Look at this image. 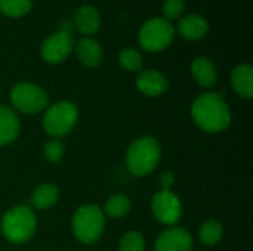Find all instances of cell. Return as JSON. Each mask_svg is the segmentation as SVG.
Masks as SVG:
<instances>
[{
    "label": "cell",
    "instance_id": "cell-3",
    "mask_svg": "<svg viewBox=\"0 0 253 251\" xmlns=\"http://www.w3.org/2000/svg\"><path fill=\"white\" fill-rule=\"evenodd\" d=\"M0 229L3 237L13 244H24L33 238L37 229V217L28 206H16L4 213Z\"/></svg>",
    "mask_w": 253,
    "mask_h": 251
},
{
    "label": "cell",
    "instance_id": "cell-2",
    "mask_svg": "<svg viewBox=\"0 0 253 251\" xmlns=\"http://www.w3.org/2000/svg\"><path fill=\"white\" fill-rule=\"evenodd\" d=\"M162 158V146L157 139L144 136L130 143L126 152V167L138 178L153 173Z\"/></svg>",
    "mask_w": 253,
    "mask_h": 251
},
{
    "label": "cell",
    "instance_id": "cell-7",
    "mask_svg": "<svg viewBox=\"0 0 253 251\" xmlns=\"http://www.w3.org/2000/svg\"><path fill=\"white\" fill-rule=\"evenodd\" d=\"M173 38V27L170 21L153 18L139 30V44L147 52H160L166 49Z\"/></svg>",
    "mask_w": 253,
    "mask_h": 251
},
{
    "label": "cell",
    "instance_id": "cell-19",
    "mask_svg": "<svg viewBox=\"0 0 253 251\" xmlns=\"http://www.w3.org/2000/svg\"><path fill=\"white\" fill-rule=\"evenodd\" d=\"M104 215L111 219H120L125 217L130 212V200L125 194H116L111 195L104 206Z\"/></svg>",
    "mask_w": 253,
    "mask_h": 251
},
{
    "label": "cell",
    "instance_id": "cell-25",
    "mask_svg": "<svg viewBox=\"0 0 253 251\" xmlns=\"http://www.w3.org/2000/svg\"><path fill=\"white\" fill-rule=\"evenodd\" d=\"M163 12L166 19H176L184 12V0H165Z\"/></svg>",
    "mask_w": 253,
    "mask_h": 251
},
{
    "label": "cell",
    "instance_id": "cell-20",
    "mask_svg": "<svg viewBox=\"0 0 253 251\" xmlns=\"http://www.w3.org/2000/svg\"><path fill=\"white\" fill-rule=\"evenodd\" d=\"M224 228L218 220H206L199 231V238L205 246H215L222 240Z\"/></svg>",
    "mask_w": 253,
    "mask_h": 251
},
{
    "label": "cell",
    "instance_id": "cell-12",
    "mask_svg": "<svg viewBox=\"0 0 253 251\" xmlns=\"http://www.w3.org/2000/svg\"><path fill=\"white\" fill-rule=\"evenodd\" d=\"M21 130L18 114L7 105H0V146L12 143Z\"/></svg>",
    "mask_w": 253,
    "mask_h": 251
},
{
    "label": "cell",
    "instance_id": "cell-10",
    "mask_svg": "<svg viewBox=\"0 0 253 251\" xmlns=\"http://www.w3.org/2000/svg\"><path fill=\"white\" fill-rule=\"evenodd\" d=\"M193 237L185 228L169 226L163 231L154 244L156 251H191Z\"/></svg>",
    "mask_w": 253,
    "mask_h": 251
},
{
    "label": "cell",
    "instance_id": "cell-22",
    "mask_svg": "<svg viewBox=\"0 0 253 251\" xmlns=\"http://www.w3.org/2000/svg\"><path fill=\"white\" fill-rule=\"evenodd\" d=\"M144 249L145 240L144 235L138 231L126 232L119 243V251H144Z\"/></svg>",
    "mask_w": 253,
    "mask_h": 251
},
{
    "label": "cell",
    "instance_id": "cell-18",
    "mask_svg": "<svg viewBox=\"0 0 253 251\" xmlns=\"http://www.w3.org/2000/svg\"><path fill=\"white\" fill-rule=\"evenodd\" d=\"M59 191L52 183H43L33 191L31 206L37 210H47L58 203Z\"/></svg>",
    "mask_w": 253,
    "mask_h": 251
},
{
    "label": "cell",
    "instance_id": "cell-1",
    "mask_svg": "<svg viewBox=\"0 0 253 251\" xmlns=\"http://www.w3.org/2000/svg\"><path fill=\"white\" fill-rule=\"evenodd\" d=\"M191 118L206 133H221L231 123V111L219 93H203L191 105Z\"/></svg>",
    "mask_w": 253,
    "mask_h": 251
},
{
    "label": "cell",
    "instance_id": "cell-8",
    "mask_svg": "<svg viewBox=\"0 0 253 251\" xmlns=\"http://www.w3.org/2000/svg\"><path fill=\"white\" fill-rule=\"evenodd\" d=\"M151 212L160 223L175 226L182 216V204L176 194L160 189L151 198Z\"/></svg>",
    "mask_w": 253,
    "mask_h": 251
},
{
    "label": "cell",
    "instance_id": "cell-13",
    "mask_svg": "<svg viewBox=\"0 0 253 251\" xmlns=\"http://www.w3.org/2000/svg\"><path fill=\"white\" fill-rule=\"evenodd\" d=\"M231 84L233 89L242 98L251 99L253 96V70L251 65L242 64L236 67L231 74Z\"/></svg>",
    "mask_w": 253,
    "mask_h": 251
},
{
    "label": "cell",
    "instance_id": "cell-24",
    "mask_svg": "<svg viewBox=\"0 0 253 251\" xmlns=\"http://www.w3.org/2000/svg\"><path fill=\"white\" fill-rule=\"evenodd\" d=\"M64 152H65V148H64V143L56 139V138H52L49 139L44 146H43V154H44V158L49 161V163H59L64 157Z\"/></svg>",
    "mask_w": 253,
    "mask_h": 251
},
{
    "label": "cell",
    "instance_id": "cell-4",
    "mask_svg": "<svg viewBox=\"0 0 253 251\" xmlns=\"http://www.w3.org/2000/svg\"><path fill=\"white\" fill-rule=\"evenodd\" d=\"M105 215L95 204L82 206L76 210L71 219V231L76 240L82 244H95L104 234Z\"/></svg>",
    "mask_w": 253,
    "mask_h": 251
},
{
    "label": "cell",
    "instance_id": "cell-9",
    "mask_svg": "<svg viewBox=\"0 0 253 251\" xmlns=\"http://www.w3.org/2000/svg\"><path fill=\"white\" fill-rule=\"evenodd\" d=\"M74 47V38L71 33L58 31L49 36L42 44V56L49 64H59L68 58Z\"/></svg>",
    "mask_w": 253,
    "mask_h": 251
},
{
    "label": "cell",
    "instance_id": "cell-5",
    "mask_svg": "<svg viewBox=\"0 0 253 251\" xmlns=\"http://www.w3.org/2000/svg\"><path fill=\"white\" fill-rule=\"evenodd\" d=\"M79 118L77 107L70 101H59L44 109L43 129L52 138L67 136L76 126Z\"/></svg>",
    "mask_w": 253,
    "mask_h": 251
},
{
    "label": "cell",
    "instance_id": "cell-17",
    "mask_svg": "<svg viewBox=\"0 0 253 251\" xmlns=\"http://www.w3.org/2000/svg\"><path fill=\"white\" fill-rule=\"evenodd\" d=\"M74 24L77 30L83 34H95L99 30L101 25V18L98 10L93 6H80L79 10L76 12V19Z\"/></svg>",
    "mask_w": 253,
    "mask_h": 251
},
{
    "label": "cell",
    "instance_id": "cell-23",
    "mask_svg": "<svg viewBox=\"0 0 253 251\" xmlns=\"http://www.w3.org/2000/svg\"><path fill=\"white\" fill-rule=\"evenodd\" d=\"M119 62L127 71H139L142 67V56L135 49H125L119 55Z\"/></svg>",
    "mask_w": 253,
    "mask_h": 251
},
{
    "label": "cell",
    "instance_id": "cell-11",
    "mask_svg": "<svg viewBox=\"0 0 253 251\" xmlns=\"http://www.w3.org/2000/svg\"><path fill=\"white\" fill-rule=\"evenodd\" d=\"M168 86H169V83H168V78L165 77V74H162L160 71H156V70H145V71L139 72V75L136 77L138 90L150 98L163 95L168 90Z\"/></svg>",
    "mask_w": 253,
    "mask_h": 251
},
{
    "label": "cell",
    "instance_id": "cell-15",
    "mask_svg": "<svg viewBox=\"0 0 253 251\" xmlns=\"http://www.w3.org/2000/svg\"><path fill=\"white\" fill-rule=\"evenodd\" d=\"M191 72L194 80L206 89L213 87L218 78L216 68L208 58H196L191 64Z\"/></svg>",
    "mask_w": 253,
    "mask_h": 251
},
{
    "label": "cell",
    "instance_id": "cell-16",
    "mask_svg": "<svg viewBox=\"0 0 253 251\" xmlns=\"http://www.w3.org/2000/svg\"><path fill=\"white\" fill-rule=\"evenodd\" d=\"M178 33L187 40H200L208 33V22L199 15H188L179 21Z\"/></svg>",
    "mask_w": 253,
    "mask_h": 251
},
{
    "label": "cell",
    "instance_id": "cell-26",
    "mask_svg": "<svg viewBox=\"0 0 253 251\" xmlns=\"http://www.w3.org/2000/svg\"><path fill=\"white\" fill-rule=\"evenodd\" d=\"M173 182H175V178H173V175L170 172L162 173V176H160V185H162V189L163 191H170Z\"/></svg>",
    "mask_w": 253,
    "mask_h": 251
},
{
    "label": "cell",
    "instance_id": "cell-14",
    "mask_svg": "<svg viewBox=\"0 0 253 251\" xmlns=\"http://www.w3.org/2000/svg\"><path fill=\"white\" fill-rule=\"evenodd\" d=\"M76 52H77L79 61L86 67L93 68V67L99 65L102 61V49L93 38L84 37V38L79 40L77 46H76Z\"/></svg>",
    "mask_w": 253,
    "mask_h": 251
},
{
    "label": "cell",
    "instance_id": "cell-21",
    "mask_svg": "<svg viewBox=\"0 0 253 251\" xmlns=\"http://www.w3.org/2000/svg\"><path fill=\"white\" fill-rule=\"evenodd\" d=\"M31 0H0V12L12 16L19 18L30 12Z\"/></svg>",
    "mask_w": 253,
    "mask_h": 251
},
{
    "label": "cell",
    "instance_id": "cell-6",
    "mask_svg": "<svg viewBox=\"0 0 253 251\" xmlns=\"http://www.w3.org/2000/svg\"><path fill=\"white\" fill-rule=\"evenodd\" d=\"M10 102L15 111L37 114L49 107V96L44 89L34 83H19L10 90Z\"/></svg>",
    "mask_w": 253,
    "mask_h": 251
}]
</instances>
